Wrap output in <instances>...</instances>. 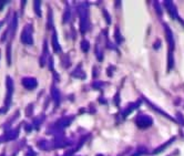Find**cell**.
Segmentation results:
<instances>
[{"mask_svg":"<svg viewBox=\"0 0 184 156\" xmlns=\"http://www.w3.org/2000/svg\"><path fill=\"white\" fill-rule=\"evenodd\" d=\"M79 16H80V29L81 32L86 33L90 27V21H89V9L87 5H82L79 7Z\"/></svg>","mask_w":184,"mask_h":156,"instance_id":"6da1fadb","label":"cell"},{"mask_svg":"<svg viewBox=\"0 0 184 156\" xmlns=\"http://www.w3.org/2000/svg\"><path fill=\"white\" fill-rule=\"evenodd\" d=\"M135 123L139 128H148L153 124V118L146 114H141L136 117Z\"/></svg>","mask_w":184,"mask_h":156,"instance_id":"7a4b0ae2","label":"cell"},{"mask_svg":"<svg viewBox=\"0 0 184 156\" xmlns=\"http://www.w3.org/2000/svg\"><path fill=\"white\" fill-rule=\"evenodd\" d=\"M164 7H165V9L167 10L170 17H171L172 19H177V18H179L177 7L174 6V3L172 2L171 0H165V1H164Z\"/></svg>","mask_w":184,"mask_h":156,"instance_id":"3957f363","label":"cell"},{"mask_svg":"<svg viewBox=\"0 0 184 156\" xmlns=\"http://www.w3.org/2000/svg\"><path fill=\"white\" fill-rule=\"evenodd\" d=\"M164 31H165V38H167V44H169L170 51H173L174 49V38H173V33H172L171 29L169 25L165 23L164 25Z\"/></svg>","mask_w":184,"mask_h":156,"instance_id":"277c9868","label":"cell"},{"mask_svg":"<svg viewBox=\"0 0 184 156\" xmlns=\"http://www.w3.org/2000/svg\"><path fill=\"white\" fill-rule=\"evenodd\" d=\"M140 104H141V101H138V102H135V103H130V104H129V105L126 106L125 108H124V111H123V118H125L126 116L131 113V112H133L136 108H139Z\"/></svg>","mask_w":184,"mask_h":156,"instance_id":"5b68a950","label":"cell"},{"mask_svg":"<svg viewBox=\"0 0 184 156\" xmlns=\"http://www.w3.org/2000/svg\"><path fill=\"white\" fill-rule=\"evenodd\" d=\"M144 100H145V102H146V103H148V104H149V105L151 106V108H153V110H155V111H158V112H159V113H161L162 115H164V116H165V117H167V118H169V120H171V121H177V118L172 117L171 115H169V114H167V113H165V112H164V111H162L161 108H159V106L154 105V104L152 103V102H150V101L148 100V99H144Z\"/></svg>","mask_w":184,"mask_h":156,"instance_id":"8992f818","label":"cell"},{"mask_svg":"<svg viewBox=\"0 0 184 156\" xmlns=\"http://www.w3.org/2000/svg\"><path fill=\"white\" fill-rule=\"evenodd\" d=\"M174 141H175V137H171V139H170L167 142H165V143H164L163 145L159 146L158 149H154L153 153H152V154H160V153H162V152H163L165 149H167V147H169V146L171 145L172 143H174Z\"/></svg>","mask_w":184,"mask_h":156,"instance_id":"52a82bcc","label":"cell"},{"mask_svg":"<svg viewBox=\"0 0 184 156\" xmlns=\"http://www.w3.org/2000/svg\"><path fill=\"white\" fill-rule=\"evenodd\" d=\"M73 117L72 116H67V117H63L61 118V120H59L58 121V126L59 127H66V126H69L71 124V122H72Z\"/></svg>","mask_w":184,"mask_h":156,"instance_id":"ba28073f","label":"cell"},{"mask_svg":"<svg viewBox=\"0 0 184 156\" xmlns=\"http://www.w3.org/2000/svg\"><path fill=\"white\" fill-rule=\"evenodd\" d=\"M73 76H76V78H80V79H86V73L82 71V69H81V66H79L78 68L76 69V70L73 71L72 73Z\"/></svg>","mask_w":184,"mask_h":156,"instance_id":"9c48e42d","label":"cell"},{"mask_svg":"<svg viewBox=\"0 0 184 156\" xmlns=\"http://www.w3.org/2000/svg\"><path fill=\"white\" fill-rule=\"evenodd\" d=\"M167 70H171L174 66V59H173V51H170L169 50V59H167Z\"/></svg>","mask_w":184,"mask_h":156,"instance_id":"30bf717a","label":"cell"},{"mask_svg":"<svg viewBox=\"0 0 184 156\" xmlns=\"http://www.w3.org/2000/svg\"><path fill=\"white\" fill-rule=\"evenodd\" d=\"M146 153H148V149H146L144 146H140L139 149H136L135 153H134L132 156H141V155H144V154H146Z\"/></svg>","mask_w":184,"mask_h":156,"instance_id":"8fae6325","label":"cell"},{"mask_svg":"<svg viewBox=\"0 0 184 156\" xmlns=\"http://www.w3.org/2000/svg\"><path fill=\"white\" fill-rule=\"evenodd\" d=\"M114 37H116V41L118 44H120V43L123 41V38H122V35L120 34V30H119V28L116 27V32H114Z\"/></svg>","mask_w":184,"mask_h":156,"instance_id":"7c38bea8","label":"cell"},{"mask_svg":"<svg viewBox=\"0 0 184 156\" xmlns=\"http://www.w3.org/2000/svg\"><path fill=\"white\" fill-rule=\"evenodd\" d=\"M89 49H90V43H89L88 40H83L81 42V50L83 52H88Z\"/></svg>","mask_w":184,"mask_h":156,"instance_id":"4fadbf2b","label":"cell"},{"mask_svg":"<svg viewBox=\"0 0 184 156\" xmlns=\"http://www.w3.org/2000/svg\"><path fill=\"white\" fill-rule=\"evenodd\" d=\"M52 42H53V47H54V51H56V52H59V51H60V45H59L58 42H57V35H56V33L53 34Z\"/></svg>","mask_w":184,"mask_h":156,"instance_id":"5bb4252c","label":"cell"},{"mask_svg":"<svg viewBox=\"0 0 184 156\" xmlns=\"http://www.w3.org/2000/svg\"><path fill=\"white\" fill-rule=\"evenodd\" d=\"M154 8H155V10H156V12H158V15H159V17H162V9H161V7H160V3L158 2V1L154 2Z\"/></svg>","mask_w":184,"mask_h":156,"instance_id":"9a60e30c","label":"cell"},{"mask_svg":"<svg viewBox=\"0 0 184 156\" xmlns=\"http://www.w3.org/2000/svg\"><path fill=\"white\" fill-rule=\"evenodd\" d=\"M52 95H53V99H54V101H56L57 103H58L59 100H60V95H59V91L56 90V89H53V91H52Z\"/></svg>","mask_w":184,"mask_h":156,"instance_id":"2e32d148","label":"cell"},{"mask_svg":"<svg viewBox=\"0 0 184 156\" xmlns=\"http://www.w3.org/2000/svg\"><path fill=\"white\" fill-rule=\"evenodd\" d=\"M177 121H179L180 124L184 125V116L182 115V113H180V112H177Z\"/></svg>","mask_w":184,"mask_h":156,"instance_id":"e0dca14e","label":"cell"},{"mask_svg":"<svg viewBox=\"0 0 184 156\" xmlns=\"http://www.w3.org/2000/svg\"><path fill=\"white\" fill-rule=\"evenodd\" d=\"M69 19H70V10H69V8H68L66 10V15H64V22L69 21Z\"/></svg>","mask_w":184,"mask_h":156,"instance_id":"ac0fdd59","label":"cell"},{"mask_svg":"<svg viewBox=\"0 0 184 156\" xmlns=\"http://www.w3.org/2000/svg\"><path fill=\"white\" fill-rule=\"evenodd\" d=\"M103 16H104V17H106V22H108V23L111 22V19H110V16H109V13L106 12V10H103Z\"/></svg>","mask_w":184,"mask_h":156,"instance_id":"d6986e66","label":"cell"},{"mask_svg":"<svg viewBox=\"0 0 184 156\" xmlns=\"http://www.w3.org/2000/svg\"><path fill=\"white\" fill-rule=\"evenodd\" d=\"M102 85H103L102 82H94V83L92 84V86H93L94 89H99V88H101Z\"/></svg>","mask_w":184,"mask_h":156,"instance_id":"ffe728a7","label":"cell"},{"mask_svg":"<svg viewBox=\"0 0 184 156\" xmlns=\"http://www.w3.org/2000/svg\"><path fill=\"white\" fill-rule=\"evenodd\" d=\"M160 44H161V41H160V40H158V41H156V42H155V43H154V45H153V48H154V49H155V50H158V49H159V48H160Z\"/></svg>","mask_w":184,"mask_h":156,"instance_id":"44dd1931","label":"cell"},{"mask_svg":"<svg viewBox=\"0 0 184 156\" xmlns=\"http://www.w3.org/2000/svg\"><path fill=\"white\" fill-rule=\"evenodd\" d=\"M114 99H116V101H114V102H116V104L118 105V104H119V93L116 94V98H114Z\"/></svg>","mask_w":184,"mask_h":156,"instance_id":"7402d4cb","label":"cell"},{"mask_svg":"<svg viewBox=\"0 0 184 156\" xmlns=\"http://www.w3.org/2000/svg\"><path fill=\"white\" fill-rule=\"evenodd\" d=\"M98 70H97V68H93V74H92V76H93V78H96L97 76H98Z\"/></svg>","mask_w":184,"mask_h":156,"instance_id":"603a6c76","label":"cell"}]
</instances>
